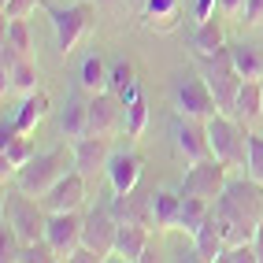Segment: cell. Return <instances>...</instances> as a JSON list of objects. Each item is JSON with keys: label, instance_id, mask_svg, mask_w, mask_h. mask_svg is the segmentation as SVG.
Here are the masks:
<instances>
[{"label": "cell", "instance_id": "obj_1", "mask_svg": "<svg viewBox=\"0 0 263 263\" xmlns=\"http://www.w3.org/2000/svg\"><path fill=\"white\" fill-rule=\"evenodd\" d=\"M215 219L222 226L226 245H241L256 237V226L263 222V182L259 178H234L215 200Z\"/></svg>", "mask_w": 263, "mask_h": 263}, {"label": "cell", "instance_id": "obj_2", "mask_svg": "<svg viewBox=\"0 0 263 263\" xmlns=\"http://www.w3.org/2000/svg\"><path fill=\"white\" fill-rule=\"evenodd\" d=\"M67 167H74V148L67 152L60 145V148L37 152L30 163H23L19 171H15V185H19L23 193H30V197H45V193L67 174Z\"/></svg>", "mask_w": 263, "mask_h": 263}, {"label": "cell", "instance_id": "obj_3", "mask_svg": "<svg viewBox=\"0 0 263 263\" xmlns=\"http://www.w3.org/2000/svg\"><path fill=\"white\" fill-rule=\"evenodd\" d=\"M208 137H212V156L226 167H249V130L245 122L230 111L208 115Z\"/></svg>", "mask_w": 263, "mask_h": 263}, {"label": "cell", "instance_id": "obj_4", "mask_svg": "<svg viewBox=\"0 0 263 263\" xmlns=\"http://www.w3.org/2000/svg\"><path fill=\"white\" fill-rule=\"evenodd\" d=\"M200 67H204V82L208 89L215 93V104L219 111H230L234 115V104H237V93H241V71L234 67V56H230V45L212 52V56H197Z\"/></svg>", "mask_w": 263, "mask_h": 263}, {"label": "cell", "instance_id": "obj_5", "mask_svg": "<svg viewBox=\"0 0 263 263\" xmlns=\"http://www.w3.org/2000/svg\"><path fill=\"white\" fill-rule=\"evenodd\" d=\"M4 219L15 226V234L23 237V245H33V241H45V226H48V212L41 197L33 200L30 193H11L4 197Z\"/></svg>", "mask_w": 263, "mask_h": 263}, {"label": "cell", "instance_id": "obj_6", "mask_svg": "<svg viewBox=\"0 0 263 263\" xmlns=\"http://www.w3.org/2000/svg\"><path fill=\"white\" fill-rule=\"evenodd\" d=\"M48 19H52V30H56V48L63 56H71L74 45L82 41V33L93 23V4L89 0H78L71 8H48Z\"/></svg>", "mask_w": 263, "mask_h": 263}, {"label": "cell", "instance_id": "obj_7", "mask_svg": "<svg viewBox=\"0 0 263 263\" xmlns=\"http://www.w3.org/2000/svg\"><path fill=\"white\" fill-rule=\"evenodd\" d=\"M226 167L222 160H215V156H208V160H197L189 163L185 178H182V197H204V200H219V193L226 189Z\"/></svg>", "mask_w": 263, "mask_h": 263}, {"label": "cell", "instance_id": "obj_8", "mask_svg": "<svg viewBox=\"0 0 263 263\" xmlns=\"http://www.w3.org/2000/svg\"><path fill=\"white\" fill-rule=\"evenodd\" d=\"M82 226H85V215H78V212H48L45 241L56 249L60 259H67L82 245Z\"/></svg>", "mask_w": 263, "mask_h": 263}, {"label": "cell", "instance_id": "obj_9", "mask_svg": "<svg viewBox=\"0 0 263 263\" xmlns=\"http://www.w3.org/2000/svg\"><path fill=\"white\" fill-rule=\"evenodd\" d=\"M174 141H178V152L185 156L189 163L212 156V137H208V122L204 119L178 115V119H174Z\"/></svg>", "mask_w": 263, "mask_h": 263}, {"label": "cell", "instance_id": "obj_10", "mask_svg": "<svg viewBox=\"0 0 263 263\" xmlns=\"http://www.w3.org/2000/svg\"><path fill=\"white\" fill-rule=\"evenodd\" d=\"M115 237H119V219L111 215V208H97V212L85 215V226H82V241L97 249L104 259L115 256Z\"/></svg>", "mask_w": 263, "mask_h": 263}, {"label": "cell", "instance_id": "obj_11", "mask_svg": "<svg viewBox=\"0 0 263 263\" xmlns=\"http://www.w3.org/2000/svg\"><path fill=\"white\" fill-rule=\"evenodd\" d=\"M219 104H215V93L208 89L204 74H189L182 85H178V115H189V119H208L215 115Z\"/></svg>", "mask_w": 263, "mask_h": 263}, {"label": "cell", "instance_id": "obj_12", "mask_svg": "<svg viewBox=\"0 0 263 263\" xmlns=\"http://www.w3.org/2000/svg\"><path fill=\"white\" fill-rule=\"evenodd\" d=\"M82 200H85V174L82 171H67L63 178L41 197L45 212H78Z\"/></svg>", "mask_w": 263, "mask_h": 263}, {"label": "cell", "instance_id": "obj_13", "mask_svg": "<svg viewBox=\"0 0 263 263\" xmlns=\"http://www.w3.org/2000/svg\"><path fill=\"white\" fill-rule=\"evenodd\" d=\"M122 97L111 93V89H104V93H93L89 97V134H104V137H111L115 126H119V119H122Z\"/></svg>", "mask_w": 263, "mask_h": 263}, {"label": "cell", "instance_id": "obj_14", "mask_svg": "<svg viewBox=\"0 0 263 263\" xmlns=\"http://www.w3.org/2000/svg\"><path fill=\"white\" fill-rule=\"evenodd\" d=\"M111 160V141L104 134H85L74 141V171H82L85 178L97 171H104Z\"/></svg>", "mask_w": 263, "mask_h": 263}, {"label": "cell", "instance_id": "obj_15", "mask_svg": "<svg viewBox=\"0 0 263 263\" xmlns=\"http://www.w3.org/2000/svg\"><path fill=\"white\" fill-rule=\"evenodd\" d=\"M33 156H37V152H33L30 134L15 130V122H11V126L4 122V137H0V163H4V178H8V174H15L23 163H30Z\"/></svg>", "mask_w": 263, "mask_h": 263}, {"label": "cell", "instance_id": "obj_16", "mask_svg": "<svg viewBox=\"0 0 263 263\" xmlns=\"http://www.w3.org/2000/svg\"><path fill=\"white\" fill-rule=\"evenodd\" d=\"M108 208H111V215L119 222H141V226H148V230L156 226V219H152V193H137V189L115 193V200Z\"/></svg>", "mask_w": 263, "mask_h": 263}, {"label": "cell", "instance_id": "obj_17", "mask_svg": "<svg viewBox=\"0 0 263 263\" xmlns=\"http://www.w3.org/2000/svg\"><path fill=\"white\" fill-rule=\"evenodd\" d=\"M104 171H108V182H111L115 193H130L141 182V156L137 152H111V160Z\"/></svg>", "mask_w": 263, "mask_h": 263}, {"label": "cell", "instance_id": "obj_18", "mask_svg": "<svg viewBox=\"0 0 263 263\" xmlns=\"http://www.w3.org/2000/svg\"><path fill=\"white\" fill-rule=\"evenodd\" d=\"M234 115L245 122V126H252V122L263 119V78H245V82H241Z\"/></svg>", "mask_w": 263, "mask_h": 263}, {"label": "cell", "instance_id": "obj_19", "mask_svg": "<svg viewBox=\"0 0 263 263\" xmlns=\"http://www.w3.org/2000/svg\"><path fill=\"white\" fill-rule=\"evenodd\" d=\"M145 252H148V226H141V222H119L115 256H122V259H141Z\"/></svg>", "mask_w": 263, "mask_h": 263}, {"label": "cell", "instance_id": "obj_20", "mask_svg": "<svg viewBox=\"0 0 263 263\" xmlns=\"http://www.w3.org/2000/svg\"><path fill=\"white\" fill-rule=\"evenodd\" d=\"M193 245H197V259H208V263H219L222 249H226V237H222V226L215 219V212L208 215V222L193 234Z\"/></svg>", "mask_w": 263, "mask_h": 263}, {"label": "cell", "instance_id": "obj_21", "mask_svg": "<svg viewBox=\"0 0 263 263\" xmlns=\"http://www.w3.org/2000/svg\"><path fill=\"white\" fill-rule=\"evenodd\" d=\"M178 212H182V193L152 189V219H156V230H171V226H178Z\"/></svg>", "mask_w": 263, "mask_h": 263}, {"label": "cell", "instance_id": "obj_22", "mask_svg": "<svg viewBox=\"0 0 263 263\" xmlns=\"http://www.w3.org/2000/svg\"><path fill=\"white\" fill-rule=\"evenodd\" d=\"M60 126H63V134L71 137V141H78V137L89 134V100H82V97L67 100V108L60 115Z\"/></svg>", "mask_w": 263, "mask_h": 263}, {"label": "cell", "instance_id": "obj_23", "mask_svg": "<svg viewBox=\"0 0 263 263\" xmlns=\"http://www.w3.org/2000/svg\"><path fill=\"white\" fill-rule=\"evenodd\" d=\"M45 111H48V93H45V89H33L30 97H23L19 111H15V130L30 134V130L45 119Z\"/></svg>", "mask_w": 263, "mask_h": 263}, {"label": "cell", "instance_id": "obj_24", "mask_svg": "<svg viewBox=\"0 0 263 263\" xmlns=\"http://www.w3.org/2000/svg\"><path fill=\"white\" fill-rule=\"evenodd\" d=\"M219 48H226V33H222V23L212 15V19L197 23V33H193V52H197V56H212V52H219Z\"/></svg>", "mask_w": 263, "mask_h": 263}, {"label": "cell", "instance_id": "obj_25", "mask_svg": "<svg viewBox=\"0 0 263 263\" xmlns=\"http://www.w3.org/2000/svg\"><path fill=\"white\" fill-rule=\"evenodd\" d=\"M212 204H215V200H204V197H182V212H178V230H185V234H197L200 226L208 222V215L215 212Z\"/></svg>", "mask_w": 263, "mask_h": 263}, {"label": "cell", "instance_id": "obj_26", "mask_svg": "<svg viewBox=\"0 0 263 263\" xmlns=\"http://www.w3.org/2000/svg\"><path fill=\"white\" fill-rule=\"evenodd\" d=\"M234 67L241 71V78H263V48L249 45V41H234L230 45Z\"/></svg>", "mask_w": 263, "mask_h": 263}, {"label": "cell", "instance_id": "obj_27", "mask_svg": "<svg viewBox=\"0 0 263 263\" xmlns=\"http://www.w3.org/2000/svg\"><path fill=\"white\" fill-rule=\"evenodd\" d=\"M108 89L122 97V104H130L137 97V78H134V63L130 60H119L111 63V71H108Z\"/></svg>", "mask_w": 263, "mask_h": 263}, {"label": "cell", "instance_id": "obj_28", "mask_svg": "<svg viewBox=\"0 0 263 263\" xmlns=\"http://www.w3.org/2000/svg\"><path fill=\"white\" fill-rule=\"evenodd\" d=\"M108 71H111V67L104 63L100 56H85L82 71H78V85L85 93H104V89H108Z\"/></svg>", "mask_w": 263, "mask_h": 263}, {"label": "cell", "instance_id": "obj_29", "mask_svg": "<svg viewBox=\"0 0 263 263\" xmlns=\"http://www.w3.org/2000/svg\"><path fill=\"white\" fill-rule=\"evenodd\" d=\"M141 15L152 30H171L178 15V0H141Z\"/></svg>", "mask_w": 263, "mask_h": 263}, {"label": "cell", "instance_id": "obj_30", "mask_svg": "<svg viewBox=\"0 0 263 263\" xmlns=\"http://www.w3.org/2000/svg\"><path fill=\"white\" fill-rule=\"evenodd\" d=\"M37 67L30 63V56H23L19 63H15V71H11V78L4 82V89H15V93H23V97H30L33 89H37Z\"/></svg>", "mask_w": 263, "mask_h": 263}, {"label": "cell", "instance_id": "obj_31", "mask_svg": "<svg viewBox=\"0 0 263 263\" xmlns=\"http://www.w3.org/2000/svg\"><path fill=\"white\" fill-rule=\"evenodd\" d=\"M145 126H148V104H145L141 93H137V97L126 104V137H141Z\"/></svg>", "mask_w": 263, "mask_h": 263}, {"label": "cell", "instance_id": "obj_32", "mask_svg": "<svg viewBox=\"0 0 263 263\" xmlns=\"http://www.w3.org/2000/svg\"><path fill=\"white\" fill-rule=\"evenodd\" d=\"M19 252H23V237L15 234V226L4 219V226H0V259H4V263H15V259H19Z\"/></svg>", "mask_w": 263, "mask_h": 263}, {"label": "cell", "instance_id": "obj_33", "mask_svg": "<svg viewBox=\"0 0 263 263\" xmlns=\"http://www.w3.org/2000/svg\"><path fill=\"white\" fill-rule=\"evenodd\" d=\"M219 263H259V256H256V245H252V241L226 245V249H222V256H219Z\"/></svg>", "mask_w": 263, "mask_h": 263}, {"label": "cell", "instance_id": "obj_34", "mask_svg": "<svg viewBox=\"0 0 263 263\" xmlns=\"http://www.w3.org/2000/svg\"><path fill=\"white\" fill-rule=\"evenodd\" d=\"M4 37L23 52V56H30V26L26 19H8V30H4Z\"/></svg>", "mask_w": 263, "mask_h": 263}, {"label": "cell", "instance_id": "obj_35", "mask_svg": "<svg viewBox=\"0 0 263 263\" xmlns=\"http://www.w3.org/2000/svg\"><path fill=\"white\" fill-rule=\"evenodd\" d=\"M249 174L263 178V137L259 134H249Z\"/></svg>", "mask_w": 263, "mask_h": 263}, {"label": "cell", "instance_id": "obj_36", "mask_svg": "<svg viewBox=\"0 0 263 263\" xmlns=\"http://www.w3.org/2000/svg\"><path fill=\"white\" fill-rule=\"evenodd\" d=\"M33 8H41V0H8L4 4V19H26Z\"/></svg>", "mask_w": 263, "mask_h": 263}, {"label": "cell", "instance_id": "obj_37", "mask_svg": "<svg viewBox=\"0 0 263 263\" xmlns=\"http://www.w3.org/2000/svg\"><path fill=\"white\" fill-rule=\"evenodd\" d=\"M67 259H71V263H100L104 256H100L97 249H89V245H85V241H82V245H78V249H74L71 256H67Z\"/></svg>", "mask_w": 263, "mask_h": 263}, {"label": "cell", "instance_id": "obj_38", "mask_svg": "<svg viewBox=\"0 0 263 263\" xmlns=\"http://www.w3.org/2000/svg\"><path fill=\"white\" fill-rule=\"evenodd\" d=\"M241 23H245V26H259V23H263V0H249V4H245Z\"/></svg>", "mask_w": 263, "mask_h": 263}, {"label": "cell", "instance_id": "obj_39", "mask_svg": "<svg viewBox=\"0 0 263 263\" xmlns=\"http://www.w3.org/2000/svg\"><path fill=\"white\" fill-rule=\"evenodd\" d=\"M245 4H249V0H219L222 15H226V19H237V23H241V15H245Z\"/></svg>", "mask_w": 263, "mask_h": 263}, {"label": "cell", "instance_id": "obj_40", "mask_svg": "<svg viewBox=\"0 0 263 263\" xmlns=\"http://www.w3.org/2000/svg\"><path fill=\"white\" fill-rule=\"evenodd\" d=\"M212 8H215V0H197V8H193V15H197V23L212 19Z\"/></svg>", "mask_w": 263, "mask_h": 263}, {"label": "cell", "instance_id": "obj_41", "mask_svg": "<svg viewBox=\"0 0 263 263\" xmlns=\"http://www.w3.org/2000/svg\"><path fill=\"white\" fill-rule=\"evenodd\" d=\"M252 245H256V256H259V263H263V222L256 226V237H252Z\"/></svg>", "mask_w": 263, "mask_h": 263}, {"label": "cell", "instance_id": "obj_42", "mask_svg": "<svg viewBox=\"0 0 263 263\" xmlns=\"http://www.w3.org/2000/svg\"><path fill=\"white\" fill-rule=\"evenodd\" d=\"M0 4H8V0H0Z\"/></svg>", "mask_w": 263, "mask_h": 263}, {"label": "cell", "instance_id": "obj_43", "mask_svg": "<svg viewBox=\"0 0 263 263\" xmlns=\"http://www.w3.org/2000/svg\"><path fill=\"white\" fill-rule=\"evenodd\" d=\"M259 182H263V178H259Z\"/></svg>", "mask_w": 263, "mask_h": 263}]
</instances>
